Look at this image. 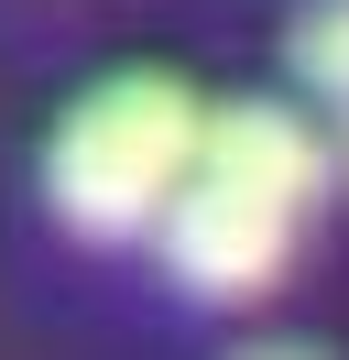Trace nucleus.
I'll use <instances>...</instances> for the list:
<instances>
[{
  "label": "nucleus",
  "instance_id": "f257e3e1",
  "mask_svg": "<svg viewBox=\"0 0 349 360\" xmlns=\"http://www.w3.org/2000/svg\"><path fill=\"white\" fill-rule=\"evenodd\" d=\"M196 131H208V98L186 88V77H109V88H87L77 110L55 120V142H44V197H55V219L77 229V240H142V229H164L174 186L196 175Z\"/></svg>",
  "mask_w": 349,
  "mask_h": 360
},
{
  "label": "nucleus",
  "instance_id": "f03ea898",
  "mask_svg": "<svg viewBox=\"0 0 349 360\" xmlns=\"http://www.w3.org/2000/svg\"><path fill=\"white\" fill-rule=\"evenodd\" d=\"M153 240H164V273L196 295V306H251V295L295 262L305 219H295L284 197H262V186L208 175V164H196V175L174 186V207H164Z\"/></svg>",
  "mask_w": 349,
  "mask_h": 360
},
{
  "label": "nucleus",
  "instance_id": "7ed1b4c3",
  "mask_svg": "<svg viewBox=\"0 0 349 360\" xmlns=\"http://www.w3.org/2000/svg\"><path fill=\"white\" fill-rule=\"evenodd\" d=\"M196 164H208V175L262 186V197H284L295 219H317L327 175H338L327 131H317L305 110H284V98H229V110H208V131H196Z\"/></svg>",
  "mask_w": 349,
  "mask_h": 360
},
{
  "label": "nucleus",
  "instance_id": "20e7f679",
  "mask_svg": "<svg viewBox=\"0 0 349 360\" xmlns=\"http://www.w3.org/2000/svg\"><path fill=\"white\" fill-rule=\"evenodd\" d=\"M284 66H295L327 110H349V0H305L295 33H284Z\"/></svg>",
  "mask_w": 349,
  "mask_h": 360
},
{
  "label": "nucleus",
  "instance_id": "39448f33",
  "mask_svg": "<svg viewBox=\"0 0 349 360\" xmlns=\"http://www.w3.org/2000/svg\"><path fill=\"white\" fill-rule=\"evenodd\" d=\"M327 153H338V164H349V110H338V142H327Z\"/></svg>",
  "mask_w": 349,
  "mask_h": 360
},
{
  "label": "nucleus",
  "instance_id": "423d86ee",
  "mask_svg": "<svg viewBox=\"0 0 349 360\" xmlns=\"http://www.w3.org/2000/svg\"><path fill=\"white\" fill-rule=\"evenodd\" d=\"M251 360H317V349H251Z\"/></svg>",
  "mask_w": 349,
  "mask_h": 360
}]
</instances>
